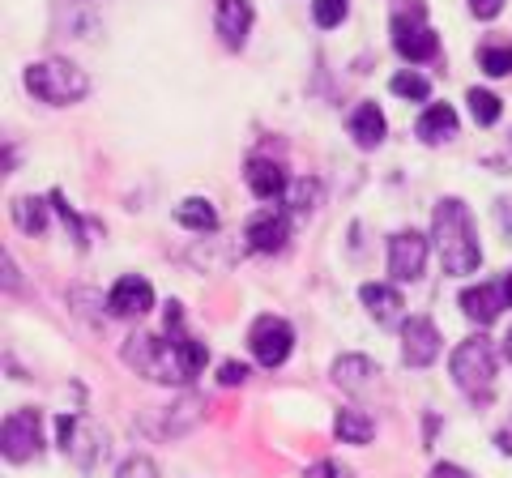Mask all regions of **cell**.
<instances>
[{
    "instance_id": "6da1fadb",
    "label": "cell",
    "mask_w": 512,
    "mask_h": 478,
    "mask_svg": "<svg viewBox=\"0 0 512 478\" xmlns=\"http://www.w3.org/2000/svg\"><path fill=\"white\" fill-rule=\"evenodd\" d=\"M124 363L154 385H188L210 363V350L197 338H167V333H133L124 346Z\"/></svg>"
},
{
    "instance_id": "7a4b0ae2",
    "label": "cell",
    "mask_w": 512,
    "mask_h": 478,
    "mask_svg": "<svg viewBox=\"0 0 512 478\" xmlns=\"http://www.w3.org/2000/svg\"><path fill=\"white\" fill-rule=\"evenodd\" d=\"M431 244L440 252V265L448 278H466L483 265V248H478V231L474 218L466 210V201L444 197L431 214Z\"/></svg>"
},
{
    "instance_id": "3957f363",
    "label": "cell",
    "mask_w": 512,
    "mask_h": 478,
    "mask_svg": "<svg viewBox=\"0 0 512 478\" xmlns=\"http://www.w3.org/2000/svg\"><path fill=\"white\" fill-rule=\"evenodd\" d=\"M448 368H453V380L457 389L470 397L474 406H487L491 393H495V346L483 338V333H474V338H461V346H453V359H448Z\"/></svg>"
},
{
    "instance_id": "277c9868",
    "label": "cell",
    "mask_w": 512,
    "mask_h": 478,
    "mask_svg": "<svg viewBox=\"0 0 512 478\" xmlns=\"http://www.w3.org/2000/svg\"><path fill=\"white\" fill-rule=\"evenodd\" d=\"M26 90L35 94L39 103H52V107H64V103H77L86 99V73L64 56H52V60H39V65L26 69Z\"/></svg>"
},
{
    "instance_id": "5b68a950",
    "label": "cell",
    "mask_w": 512,
    "mask_h": 478,
    "mask_svg": "<svg viewBox=\"0 0 512 478\" xmlns=\"http://www.w3.org/2000/svg\"><path fill=\"white\" fill-rule=\"evenodd\" d=\"M389 26H393V47L406 60H431L436 56V35H431V26H427L423 0H397L393 13H389Z\"/></svg>"
},
{
    "instance_id": "8992f818",
    "label": "cell",
    "mask_w": 512,
    "mask_h": 478,
    "mask_svg": "<svg viewBox=\"0 0 512 478\" xmlns=\"http://www.w3.org/2000/svg\"><path fill=\"white\" fill-rule=\"evenodd\" d=\"M201 414H205V402L197 393H184V397H175L171 406L163 410H146L137 419V432L146 436V440H180L188 427H197L201 423Z\"/></svg>"
},
{
    "instance_id": "52a82bcc",
    "label": "cell",
    "mask_w": 512,
    "mask_h": 478,
    "mask_svg": "<svg viewBox=\"0 0 512 478\" xmlns=\"http://www.w3.org/2000/svg\"><path fill=\"white\" fill-rule=\"evenodd\" d=\"M0 449H5V461L13 466H26L35 461L39 449H43V414L39 410H13L5 427H0Z\"/></svg>"
},
{
    "instance_id": "ba28073f",
    "label": "cell",
    "mask_w": 512,
    "mask_h": 478,
    "mask_svg": "<svg viewBox=\"0 0 512 478\" xmlns=\"http://www.w3.org/2000/svg\"><path fill=\"white\" fill-rule=\"evenodd\" d=\"M248 346L261 368H282L295 350V329L282 316H256V325L248 329Z\"/></svg>"
},
{
    "instance_id": "9c48e42d",
    "label": "cell",
    "mask_w": 512,
    "mask_h": 478,
    "mask_svg": "<svg viewBox=\"0 0 512 478\" xmlns=\"http://www.w3.org/2000/svg\"><path fill=\"white\" fill-rule=\"evenodd\" d=\"M56 432H60V449L64 457L73 461L77 470H94L103 457V432L94 427L90 419H73V414H60L56 419Z\"/></svg>"
},
{
    "instance_id": "30bf717a",
    "label": "cell",
    "mask_w": 512,
    "mask_h": 478,
    "mask_svg": "<svg viewBox=\"0 0 512 478\" xmlns=\"http://www.w3.org/2000/svg\"><path fill=\"white\" fill-rule=\"evenodd\" d=\"M457 304H461V312H466L474 325L500 321V316L512 308V274L495 278V282H483V286H466Z\"/></svg>"
},
{
    "instance_id": "8fae6325",
    "label": "cell",
    "mask_w": 512,
    "mask_h": 478,
    "mask_svg": "<svg viewBox=\"0 0 512 478\" xmlns=\"http://www.w3.org/2000/svg\"><path fill=\"white\" fill-rule=\"evenodd\" d=\"M427 235L419 231H397L389 239V278L397 282H419L427 269Z\"/></svg>"
},
{
    "instance_id": "7c38bea8",
    "label": "cell",
    "mask_w": 512,
    "mask_h": 478,
    "mask_svg": "<svg viewBox=\"0 0 512 478\" xmlns=\"http://www.w3.org/2000/svg\"><path fill=\"white\" fill-rule=\"evenodd\" d=\"M440 329L436 321H427V316H406L402 325V359L410 363V368H431L440 355Z\"/></svg>"
},
{
    "instance_id": "4fadbf2b",
    "label": "cell",
    "mask_w": 512,
    "mask_h": 478,
    "mask_svg": "<svg viewBox=\"0 0 512 478\" xmlns=\"http://www.w3.org/2000/svg\"><path fill=\"white\" fill-rule=\"evenodd\" d=\"M154 308V286L137 274H124L116 286L107 291V312L111 316H124V321H137Z\"/></svg>"
},
{
    "instance_id": "5bb4252c",
    "label": "cell",
    "mask_w": 512,
    "mask_h": 478,
    "mask_svg": "<svg viewBox=\"0 0 512 478\" xmlns=\"http://www.w3.org/2000/svg\"><path fill=\"white\" fill-rule=\"evenodd\" d=\"M359 299H363V308L372 312L376 325H384V329L406 325V299H402V291H397L393 282H363Z\"/></svg>"
},
{
    "instance_id": "9a60e30c",
    "label": "cell",
    "mask_w": 512,
    "mask_h": 478,
    "mask_svg": "<svg viewBox=\"0 0 512 478\" xmlns=\"http://www.w3.org/2000/svg\"><path fill=\"white\" fill-rule=\"evenodd\" d=\"M248 244L256 252H282L286 239H291V214L286 210H261L248 218Z\"/></svg>"
},
{
    "instance_id": "2e32d148",
    "label": "cell",
    "mask_w": 512,
    "mask_h": 478,
    "mask_svg": "<svg viewBox=\"0 0 512 478\" xmlns=\"http://www.w3.org/2000/svg\"><path fill=\"white\" fill-rule=\"evenodd\" d=\"M252 5L248 0H218V9H214V22H218V35L222 43L231 47V52H239L248 39V30H252Z\"/></svg>"
},
{
    "instance_id": "e0dca14e",
    "label": "cell",
    "mask_w": 512,
    "mask_h": 478,
    "mask_svg": "<svg viewBox=\"0 0 512 478\" xmlns=\"http://www.w3.org/2000/svg\"><path fill=\"white\" fill-rule=\"evenodd\" d=\"M346 133L355 137L359 150H376L380 141H384V116H380V107L376 103H359L355 111H350V120H346Z\"/></svg>"
},
{
    "instance_id": "ac0fdd59",
    "label": "cell",
    "mask_w": 512,
    "mask_h": 478,
    "mask_svg": "<svg viewBox=\"0 0 512 478\" xmlns=\"http://www.w3.org/2000/svg\"><path fill=\"white\" fill-rule=\"evenodd\" d=\"M244 175H248V188H252V193L265 197V201H274V197L286 193V171L274 163V158H248Z\"/></svg>"
},
{
    "instance_id": "d6986e66",
    "label": "cell",
    "mask_w": 512,
    "mask_h": 478,
    "mask_svg": "<svg viewBox=\"0 0 512 478\" xmlns=\"http://www.w3.org/2000/svg\"><path fill=\"white\" fill-rule=\"evenodd\" d=\"M414 133H419V141H427V146H440V141L457 133V111L448 103H431L419 116V124H414Z\"/></svg>"
},
{
    "instance_id": "ffe728a7",
    "label": "cell",
    "mask_w": 512,
    "mask_h": 478,
    "mask_svg": "<svg viewBox=\"0 0 512 478\" xmlns=\"http://www.w3.org/2000/svg\"><path fill=\"white\" fill-rule=\"evenodd\" d=\"M329 376H333V385H338V389L359 393V389L372 385L376 368H372V359H363V355H338V359H333V372Z\"/></svg>"
},
{
    "instance_id": "44dd1931",
    "label": "cell",
    "mask_w": 512,
    "mask_h": 478,
    "mask_svg": "<svg viewBox=\"0 0 512 478\" xmlns=\"http://www.w3.org/2000/svg\"><path fill=\"white\" fill-rule=\"evenodd\" d=\"M175 222L188 231H214L218 227V210L205 197H184L180 205H175Z\"/></svg>"
},
{
    "instance_id": "7402d4cb",
    "label": "cell",
    "mask_w": 512,
    "mask_h": 478,
    "mask_svg": "<svg viewBox=\"0 0 512 478\" xmlns=\"http://www.w3.org/2000/svg\"><path fill=\"white\" fill-rule=\"evenodd\" d=\"M47 205H52V201H43V197H22V201H13V222H18V231L43 235V231H47Z\"/></svg>"
},
{
    "instance_id": "603a6c76",
    "label": "cell",
    "mask_w": 512,
    "mask_h": 478,
    "mask_svg": "<svg viewBox=\"0 0 512 478\" xmlns=\"http://www.w3.org/2000/svg\"><path fill=\"white\" fill-rule=\"evenodd\" d=\"M333 432H338L342 444H372L376 427H372V419H367V414H359V410H342V414H338V423H333Z\"/></svg>"
},
{
    "instance_id": "cb8c5ba5",
    "label": "cell",
    "mask_w": 512,
    "mask_h": 478,
    "mask_svg": "<svg viewBox=\"0 0 512 478\" xmlns=\"http://www.w3.org/2000/svg\"><path fill=\"white\" fill-rule=\"evenodd\" d=\"M466 103H470L474 120L483 124V129H491V124L504 116V103H500V94H491V90H483V86H474V90L466 94Z\"/></svg>"
},
{
    "instance_id": "d4e9b609",
    "label": "cell",
    "mask_w": 512,
    "mask_h": 478,
    "mask_svg": "<svg viewBox=\"0 0 512 478\" xmlns=\"http://www.w3.org/2000/svg\"><path fill=\"white\" fill-rule=\"evenodd\" d=\"M389 90L397 94V99H414V103H427V94H431V86H427L423 73H393Z\"/></svg>"
},
{
    "instance_id": "484cf974",
    "label": "cell",
    "mask_w": 512,
    "mask_h": 478,
    "mask_svg": "<svg viewBox=\"0 0 512 478\" xmlns=\"http://www.w3.org/2000/svg\"><path fill=\"white\" fill-rule=\"evenodd\" d=\"M346 5H350V0H312V18H316V26H325V30L342 26V22H346Z\"/></svg>"
},
{
    "instance_id": "4316f807",
    "label": "cell",
    "mask_w": 512,
    "mask_h": 478,
    "mask_svg": "<svg viewBox=\"0 0 512 478\" xmlns=\"http://www.w3.org/2000/svg\"><path fill=\"white\" fill-rule=\"evenodd\" d=\"M478 65L491 77H504V73H512V52L508 47H478Z\"/></svg>"
},
{
    "instance_id": "83f0119b",
    "label": "cell",
    "mask_w": 512,
    "mask_h": 478,
    "mask_svg": "<svg viewBox=\"0 0 512 478\" xmlns=\"http://www.w3.org/2000/svg\"><path fill=\"white\" fill-rule=\"evenodd\" d=\"M52 205H56V214H60L64 222H69V231H73V239H77V244H82V248H86V222H82V218H77V214L69 210V201H64L60 193H52Z\"/></svg>"
},
{
    "instance_id": "f1b7e54d",
    "label": "cell",
    "mask_w": 512,
    "mask_h": 478,
    "mask_svg": "<svg viewBox=\"0 0 512 478\" xmlns=\"http://www.w3.org/2000/svg\"><path fill=\"white\" fill-rule=\"evenodd\" d=\"M116 478H158V466L150 457H128Z\"/></svg>"
},
{
    "instance_id": "f546056e",
    "label": "cell",
    "mask_w": 512,
    "mask_h": 478,
    "mask_svg": "<svg viewBox=\"0 0 512 478\" xmlns=\"http://www.w3.org/2000/svg\"><path fill=\"white\" fill-rule=\"evenodd\" d=\"M303 478H355V474H350L346 466H342V461H312V466H308V474H303Z\"/></svg>"
},
{
    "instance_id": "4dcf8cb0",
    "label": "cell",
    "mask_w": 512,
    "mask_h": 478,
    "mask_svg": "<svg viewBox=\"0 0 512 478\" xmlns=\"http://www.w3.org/2000/svg\"><path fill=\"white\" fill-rule=\"evenodd\" d=\"M244 380H248V368H244V363H222V368H218V385L235 389V385H244Z\"/></svg>"
},
{
    "instance_id": "1f68e13d",
    "label": "cell",
    "mask_w": 512,
    "mask_h": 478,
    "mask_svg": "<svg viewBox=\"0 0 512 478\" xmlns=\"http://www.w3.org/2000/svg\"><path fill=\"white\" fill-rule=\"evenodd\" d=\"M163 333H167V338H184V308L175 304V299L167 304V325H163Z\"/></svg>"
},
{
    "instance_id": "d6a6232c",
    "label": "cell",
    "mask_w": 512,
    "mask_h": 478,
    "mask_svg": "<svg viewBox=\"0 0 512 478\" xmlns=\"http://www.w3.org/2000/svg\"><path fill=\"white\" fill-rule=\"evenodd\" d=\"M73 308H77V316H94V308H99V295L77 286V291H73Z\"/></svg>"
},
{
    "instance_id": "836d02e7",
    "label": "cell",
    "mask_w": 512,
    "mask_h": 478,
    "mask_svg": "<svg viewBox=\"0 0 512 478\" xmlns=\"http://www.w3.org/2000/svg\"><path fill=\"white\" fill-rule=\"evenodd\" d=\"M470 9H474V18H495V13L504 9V0H470Z\"/></svg>"
},
{
    "instance_id": "e575fe53",
    "label": "cell",
    "mask_w": 512,
    "mask_h": 478,
    "mask_svg": "<svg viewBox=\"0 0 512 478\" xmlns=\"http://www.w3.org/2000/svg\"><path fill=\"white\" fill-rule=\"evenodd\" d=\"M431 478H470V474L461 470V466H453V461H440V466L431 470Z\"/></svg>"
},
{
    "instance_id": "d590c367",
    "label": "cell",
    "mask_w": 512,
    "mask_h": 478,
    "mask_svg": "<svg viewBox=\"0 0 512 478\" xmlns=\"http://www.w3.org/2000/svg\"><path fill=\"white\" fill-rule=\"evenodd\" d=\"M5 291H22V282H18V269H13V257H5Z\"/></svg>"
},
{
    "instance_id": "8d00e7d4",
    "label": "cell",
    "mask_w": 512,
    "mask_h": 478,
    "mask_svg": "<svg viewBox=\"0 0 512 478\" xmlns=\"http://www.w3.org/2000/svg\"><path fill=\"white\" fill-rule=\"evenodd\" d=\"M504 355H508V363H512V329H508V338H504Z\"/></svg>"
}]
</instances>
